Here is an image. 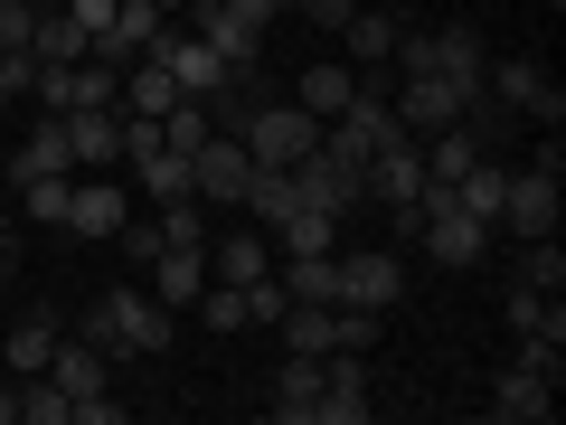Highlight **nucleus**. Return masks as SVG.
Here are the masks:
<instances>
[{
    "instance_id": "obj_29",
    "label": "nucleus",
    "mask_w": 566,
    "mask_h": 425,
    "mask_svg": "<svg viewBox=\"0 0 566 425\" xmlns=\"http://www.w3.org/2000/svg\"><path fill=\"white\" fill-rule=\"evenodd\" d=\"M151 123H161V152H180V162H189V152H199L208 133H218V114H208L199 95H180V104H170V114H151Z\"/></svg>"
},
{
    "instance_id": "obj_39",
    "label": "nucleus",
    "mask_w": 566,
    "mask_h": 425,
    "mask_svg": "<svg viewBox=\"0 0 566 425\" xmlns=\"http://www.w3.org/2000/svg\"><path fill=\"white\" fill-rule=\"evenodd\" d=\"M293 10H303V20H322L331 39H340V29H349V10H359V0H293Z\"/></svg>"
},
{
    "instance_id": "obj_27",
    "label": "nucleus",
    "mask_w": 566,
    "mask_h": 425,
    "mask_svg": "<svg viewBox=\"0 0 566 425\" xmlns=\"http://www.w3.org/2000/svg\"><path fill=\"white\" fill-rule=\"evenodd\" d=\"M66 331H57V312H20L10 322V379H29V369H48V350H57Z\"/></svg>"
},
{
    "instance_id": "obj_32",
    "label": "nucleus",
    "mask_w": 566,
    "mask_h": 425,
    "mask_svg": "<svg viewBox=\"0 0 566 425\" xmlns=\"http://www.w3.org/2000/svg\"><path fill=\"white\" fill-rule=\"evenodd\" d=\"M520 283H528V293H566V246H557V237H528Z\"/></svg>"
},
{
    "instance_id": "obj_9",
    "label": "nucleus",
    "mask_w": 566,
    "mask_h": 425,
    "mask_svg": "<svg viewBox=\"0 0 566 425\" xmlns=\"http://www.w3.org/2000/svg\"><path fill=\"white\" fill-rule=\"evenodd\" d=\"M245 180H255V162H245L237 133H208L199 152H189V189H199L208 208H245Z\"/></svg>"
},
{
    "instance_id": "obj_38",
    "label": "nucleus",
    "mask_w": 566,
    "mask_h": 425,
    "mask_svg": "<svg viewBox=\"0 0 566 425\" xmlns=\"http://www.w3.org/2000/svg\"><path fill=\"white\" fill-rule=\"evenodd\" d=\"M29 29H39V10H29V0H0V58L29 48Z\"/></svg>"
},
{
    "instance_id": "obj_4",
    "label": "nucleus",
    "mask_w": 566,
    "mask_h": 425,
    "mask_svg": "<svg viewBox=\"0 0 566 425\" xmlns=\"http://www.w3.org/2000/svg\"><path fill=\"white\" fill-rule=\"evenodd\" d=\"M48 379L66 387V425H114L123 416V397L104 387V350L95 341H57L48 350Z\"/></svg>"
},
{
    "instance_id": "obj_23",
    "label": "nucleus",
    "mask_w": 566,
    "mask_h": 425,
    "mask_svg": "<svg viewBox=\"0 0 566 425\" xmlns=\"http://www.w3.org/2000/svg\"><path fill=\"white\" fill-rule=\"evenodd\" d=\"M397 39H406V29L387 20V10H349V29H340L349 66H397Z\"/></svg>"
},
{
    "instance_id": "obj_11",
    "label": "nucleus",
    "mask_w": 566,
    "mask_h": 425,
    "mask_svg": "<svg viewBox=\"0 0 566 425\" xmlns=\"http://www.w3.org/2000/svg\"><path fill=\"white\" fill-rule=\"evenodd\" d=\"M161 29H170V10H151V0H114V20L95 29V58L104 66H142L151 48H161Z\"/></svg>"
},
{
    "instance_id": "obj_6",
    "label": "nucleus",
    "mask_w": 566,
    "mask_h": 425,
    "mask_svg": "<svg viewBox=\"0 0 566 425\" xmlns=\"http://www.w3.org/2000/svg\"><path fill=\"white\" fill-rule=\"evenodd\" d=\"M151 58H161V66H170V85H180V95H199V104H227V95L245 85L237 66H227L208 39H189V29H161V48H151Z\"/></svg>"
},
{
    "instance_id": "obj_37",
    "label": "nucleus",
    "mask_w": 566,
    "mask_h": 425,
    "mask_svg": "<svg viewBox=\"0 0 566 425\" xmlns=\"http://www.w3.org/2000/svg\"><path fill=\"white\" fill-rule=\"evenodd\" d=\"M20 95H39V58H29V48H10V58H0V114H10Z\"/></svg>"
},
{
    "instance_id": "obj_22",
    "label": "nucleus",
    "mask_w": 566,
    "mask_h": 425,
    "mask_svg": "<svg viewBox=\"0 0 566 425\" xmlns=\"http://www.w3.org/2000/svg\"><path fill=\"white\" fill-rule=\"evenodd\" d=\"M274 283L293 303H340V256H274Z\"/></svg>"
},
{
    "instance_id": "obj_31",
    "label": "nucleus",
    "mask_w": 566,
    "mask_h": 425,
    "mask_svg": "<svg viewBox=\"0 0 566 425\" xmlns=\"http://www.w3.org/2000/svg\"><path fill=\"white\" fill-rule=\"evenodd\" d=\"M66 189H76V170H39V180H20V208L39 227H66Z\"/></svg>"
},
{
    "instance_id": "obj_12",
    "label": "nucleus",
    "mask_w": 566,
    "mask_h": 425,
    "mask_svg": "<svg viewBox=\"0 0 566 425\" xmlns=\"http://www.w3.org/2000/svg\"><path fill=\"white\" fill-rule=\"evenodd\" d=\"M66 123V162L76 170H123V104H76Z\"/></svg>"
},
{
    "instance_id": "obj_43",
    "label": "nucleus",
    "mask_w": 566,
    "mask_h": 425,
    "mask_svg": "<svg viewBox=\"0 0 566 425\" xmlns=\"http://www.w3.org/2000/svg\"><path fill=\"white\" fill-rule=\"evenodd\" d=\"M29 10H57V0H29Z\"/></svg>"
},
{
    "instance_id": "obj_5",
    "label": "nucleus",
    "mask_w": 566,
    "mask_h": 425,
    "mask_svg": "<svg viewBox=\"0 0 566 425\" xmlns=\"http://www.w3.org/2000/svg\"><path fill=\"white\" fill-rule=\"evenodd\" d=\"M359 180H368V199L387 208L397 227H416V189H424V142L416 133H387L378 152L359 162Z\"/></svg>"
},
{
    "instance_id": "obj_35",
    "label": "nucleus",
    "mask_w": 566,
    "mask_h": 425,
    "mask_svg": "<svg viewBox=\"0 0 566 425\" xmlns=\"http://www.w3.org/2000/svg\"><path fill=\"white\" fill-rule=\"evenodd\" d=\"M501 189H510V170H491V162H472L463 180H453V199H463L472 218H501Z\"/></svg>"
},
{
    "instance_id": "obj_24",
    "label": "nucleus",
    "mask_w": 566,
    "mask_h": 425,
    "mask_svg": "<svg viewBox=\"0 0 566 425\" xmlns=\"http://www.w3.org/2000/svg\"><path fill=\"white\" fill-rule=\"evenodd\" d=\"M293 208H303V180H293V170H255V180H245V218H255L264 237H274Z\"/></svg>"
},
{
    "instance_id": "obj_1",
    "label": "nucleus",
    "mask_w": 566,
    "mask_h": 425,
    "mask_svg": "<svg viewBox=\"0 0 566 425\" xmlns=\"http://www.w3.org/2000/svg\"><path fill=\"white\" fill-rule=\"evenodd\" d=\"M170 331H180V312H170L151 283H114V293H95V312H85V341H95L104 360H161Z\"/></svg>"
},
{
    "instance_id": "obj_30",
    "label": "nucleus",
    "mask_w": 566,
    "mask_h": 425,
    "mask_svg": "<svg viewBox=\"0 0 566 425\" xmlns=\"http://www.w3.org/2000/svg\"><path fill=\"white\" fill-rule=\"evenodd\" d=\"M10 170H20V180H39V170H76V162H66V123H57V114H48V123H39V133H29V142H20V162H10Z\"/></svg>"
},
{
    "instance_id": "obj_26",
    "label": "nucleus",
    "mask_w": 566,
    "mask_h": 425,
    "mask_svg": "<svg viewBox=\"0 0 566 425\" xmlns=\"http://www.w3.org/2000/svg\"><path fill=\"white\" fill-rule=\"evenodd\" d=\"M123 170H133V189H142L151 208H170V199H199V189H189V162H180V152H151V162H123Z\"/></svg>"
},
{
    "instance_id": "obj_7",
    "label": "nucleus",
    "mask_w": 566,
    "mask_h": 425,
    "mask_svg": "<svg viewBox=\"0 0 566 425\" xmlns=\"http://www.w3.org/2000/svg\"><path fill=\"white\" fill-rule=\"evenodd\" d=\"M482 95L510 104V114H528V123H547V133L566 123V95H557V76H547L538 58H501V66H482Z\"/></svg>"
},
{
    "instance_id": "obj_17",
    "label": "nucleus",
    "mask_w": 566,
    "mask_h": 425,
    "mask_svg": "<svg viewBox=\"0 0 566 425\" xmlns=\"http://www.w3.org/2000/svg\"><path fill=\"white\" fill-rule=\"evenodd\" d=\"M349 95H359V66H349V58H312V66H303V85H293V104H303L312 123L349 114Z\"/></svg>"
},
{
    "instance_id": "obj_34",
    "label": "nucleus",
    "mask_w": 566,
    "mask_h": 425,
    "mask_svg": "<svg viewBox=\"0 0 566 425\" xmlns=\"http://www.w3.org/2000/svg\"><path fill=\"white\" fill-rule=\"evenodd\" d=\"M20 425H66V387L48 379V369H29V379H20Z\"/></svg>"
},
{
    "instance_id": "obj_41",
    "label": "nucleus",
    "mask_w": 566,
    "mask_h": 425,
    "mask_svg": "<svg viewBox=\"0 0 566 425\" xmlns=\"http://www.w3.org/2000/svg\"><path fill=\"white\" fill-rule=\"evenodd\" d=\"M0 425H20V379H0Z\"/></svg>"
},
{
    "instance_id": "obj_2",
    "label": "nucleus",
    "mask_w": 566,
    "mask_h": 425,
    "mask_svg": "<svg viewBox=\"0 0 566 425\" xmlns=\"http://www.w3.org/2000/svg\"><path fill=\"white\" fill-rule=\"evenodd\" d=\"M237 142H245V162H255V170H293V162L322 152V123H312L293 95H264V104L237 114Z\"/></svg>"
},
{
    "instance_id": "obj_10",
    "label": "nucleus",
    "mask_w": 566,
    "mask_h": 425,
    "mask_svg": "<svg viewBox=\"0 0 566 425\" xmlns=\"http://www.w3.org/2000/svg\"><path fill=\"white\" fill-rule=\"evenodd\" d=\"M340 303H349V312H397V303H406V265L387 256V246L340 256Z\"/></svg>"
},
{
    "instance_id": "obj_16",
    "label": "nucleus",
    "mask_w": 566,
    "mask_h": 425,
    "mask_svg": "<svg viewBox=\"0 0 566 425\" xmlns=\"http://www.w3.org/2000/svg\"><path fill=\"white\" fill-rule=\"evenodd\" d=\"M416 58L424 66H434V76H444V85H463V95H482V39H472V29H434V39H416Z\"/></svg>"
},
{
    "instance_id": "obj_21",
    "label": "nucleus",
    "mask_w": 566,
    "mask_h": 425,
    "mask_svg": "<svg viewBox=\"0 0 566 425\" xmlns=\"http://www.w3.org/2000/svg\"><path fill=\"white\" fill-rule=\"evenodd\" d=\"M255 274H274V246L264 237H208V283H255Z\"/></svg>"
},
{
    "instance_id": "obj_20",
    "label": "nucleus",
    "mask_w": 566,
    "mask_h": 425,
    "mask_svg": "<svg viewBox=\"0 0 566 425\" xmlns=\"http://www.w3.org/2000/svg\"><path fill=\"white\" fill-rule=\"evenodd\" d=\"M29 58H39V66H76V58H95V29L66 20V10H39V29H29Z\"/></svg>"
},
{
    "instance_id": "obj_8",
    "label": "nucleus",
    "mask_w": 566,
    "mask_h": 425,
    "mask_svg": "<svg viewBox=\"0 0 566 425\" xmlns=\"http://www.w3.org/2000/svg\"><path fill=\"white\" fill-rule=\"evenodd\" d=\"M123 218H133V189L95 170V180L66 189V227H57V237H76V246H114V237H123Z\"/></svg>"
},
{
    "instance_id": "obj_33",
    "label": "nucleus",
    "mask_w": 566,
    "mask_h": 425,
    "mask_svg": "<svg viewBox=\"0 0 566 425\" xmlns=\"http://www.w3.org/2000/svg\"><path fill=\"white\" fill-rule=\"evenodd\" d=\"M208 218H218L208 199H170L151 227H161V246H208Z\"/></svg>"
},
{
    "instance_id": "obj_25",
    "label": "nucleus",
    "mask_w": 566,
    "mask_h": 425,
    "mask_svg": "<svg viewBox=\"0 0 566 425\" xmlns=\"http://www.w3.org/2000/svg\"><path fill=\"white\" fill-rule=\"evenodd\" d=\"M331 246H340V218H331V208H312V199L274 227V256H331Z\"/></svg>"
},
{
    "instance_id": "obj_42",
    "label": "nucleus",
    "mask_w": 566,
    "mask_h": 425,
    "mask_svg": "<svg viewBox=\"0 0 566 425\" xmlns=\"http://www.w3.org/2000/svg\"><path fill=\"white\" fill-rule=\"evenodd\" d=\"M151 10H170V20H180V10H189V0H151Z\"/></svg>"
},
{
    "instance_id": "obj_3",
    "label": "nucleus",
    "mask_w": 566,
    "mask_h": 425,
    "mask_svg": "<svg viewBox=\"0 0 566 425\" xmlns=\"http://www.w3.org/2000/svg\"><path fill=\"white\" fill-rule=\"evenodd\" d=\"M557 208H566V189H557V133H547V152L528 170H510V189H501V218L491 227H510V237H557Z\"/></svg>"
},
{
    "instance_id": "obj_18",
    "label": "nucleus",
    "mask_w": 566,
    "mask_h": 425,
    "mask_svg": "<svg viewBox=\"0 0 566 425\" xmlns=\"http://www.w3.org/2000/svg\"><path fill=\"white\" fill-rule=\"evenodd\" d=\"M293 180H303V199L312 208H331V218H349V208L368 199V180L349 162H331V152H312V162H293Z\"/></svg>"
},
{
    "instance_id": "obj_28",
    "label": "nucleus",
    "mask_w": 566,
    "mask_h": 425,
    "mask_svg": "<svg viewBox=\"0 0 566 425\" xmlns=\"http://www.w3.org/2000/svg\"><path fill=\"white\" fill-rule=\"evenodd\" d=\"M170 104H180V85H170V66H161V58L123 66V114H170Z\"/></svg>"
},
{
    "instance_id": "obj_14",
    "label": "nucleus",
    "mask_w": 566,
    "mask_h": 425,
    "mask_svg": "<svg viewBox=\"0 0 566 425\" xmlns=\"http://www.w3.org/2000/svg\"><path fill=\"white\" fill-rule=\"evenodd\" d=\"M491 416H501V425H547V416H557V379H538V369H520V360H510L501 369V379H491Z\"/></svg>"
},
{
    "instance_id": "obj_36",
    "label": "nucleus",
    "mask_w": 566,
    "mask_h": 425,
    "mask_svg": "<svg viewBox=\"0 0 566 425\" xmlns=\"http://www.w3.org/2000/svg\"><path fill=\"white\" fill-rule=\"evenodd\" d=\"M189 312H199L208 331H245V283H208V293H199Z\"/></svg>"
},
{
    "instance_id": "obj_15",
    "label": "nucleus",
    "mask_w": 566,
    "mask_h": 425,
    "mask_svg": "<svg viewBox=\"0 0 566 425\" xmlns=\"http://www.w3.org/2000/svg\"><path fill=\"white\" fill-rule=\"evenodd\" d=\"M264 416H283V425H322V360H303V350H283L274 387H264Z\"/></svg>"
},
{
    "instance_id": "obj_13",
    "label": "nucleus",
    "mask_w": 566,
    "mask_h": 425,
    "mask_svg": "<svg viewBox=\"0 0 566 425\" xmlns=\"http://www.w3.org/2000/svg\"><path fill=\"white\" fill-rule=\"evenodd\" d=\"M378 397H368V350H331L322 360V425H368Z\"/></svg>"
},
{
    "instance_id": "obj_40",
    "label": "nucleus",
    "mask_w": 566,
    "mask_h": 425,
    "mask_svg": "<svg viewBox=\"0 0 566 425\" xmlns=\"http://www.w3.org/2000/svg\"><path fill=\"white\" fill-rule=\"evenodd\" d=\"M57 10H66V20H85V29H104V20H114V0H57Z\"/></svg>"
},
{
    "instance_id": "obj_19",
    "label": "nucleus",
    "mask_w": 566,
    "mask_h": 425,
    "mask_svg": "<svg viewBox=\"0 0 566 425\" xmlns=\"http://www.w3.org/2000/svg\"><path fill=\"white\" fill-rule=\"evenodd\" d=\"M151 293H161L170 312H189L208 293V246H161V256H151Z\"/></svg>"
}]
</instances>
